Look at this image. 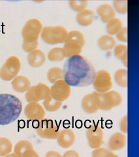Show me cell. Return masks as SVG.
Segmentation results:
<instances>
[{
    "mask_svg": "<svg viewBox=\"0 0 139 157\" xmlns=\"http://www.w3.org/2000/svg\"><path fill=\"white\" fill-rule=\"evenodd\" d=\"M62 69L63 80L71 87L92 85L96 73L92 63L81 55L67 58Z\"/></svg>",
    "mask_w": 139,
    "mask_h": 157,
    "instance_id": "1",
    "label": "cell"
},
{
    "mask_svg": "<svg viewBox=\"0 0 139 157\" xmlns=\"http://www.w3.org/2000/svg\"><path fill=\"white\" fill-rule=\"evenodd\" d=\"M22 111V104L17 96L0 94V126H6L16 121Z\"/></svg>",
    "mask_w": 139,
    "mask_h": 157,
    "instance_id": "2",
    "label": "cell"
},
{
    "mask_svg": "<svg viewBox=\"0 0 139 157\" xmlns=\"http://www.w3.org/2000/svg\"><path fill=\"white\" fill-rule=\"evenodd\" d=\"M43 28L41 22L37 18H31L25 23L22 29V48L25 52L29 53L37 49Z\"/></svg>",
    "mask_w": 139,
    "mask_h": 157,
    "instance_id": "3",
    "label": "cell"
},
{
    "mask_svg": "<svg viewBox=\"0 0 139 157\" xmlns=\"http://www.w3.org/2000/svg\"><path fill=\"white\" fill-rule=\"evenodd\" d=\"M92 94L98 109L102 111H111L120 105L123 101L121 94L116 90H111L105 93L94 91Z\"/></svg>",
    "mask_w": 139,
    "mask_h": 157,
    "instance_id": "4",
    "label": "cell"
},
{
    "mask_svg": "<svg viewBox=\"0 0 139 157\" xmlns=\"http://www.w3.org/2000/svg\"><path fill=\"white\" fill-rule=\"evenodd\" d=\"M67 33V29L62 26H47L43 27L41 37L45 43L54 45L65 43Z\"/></svg>",
    "mask_w": 139,
    "mask_h": 157,
    "instance_id": "5",
    "label": "cell"
},
{
    "mask_svg": "<svg viewBox=\"0 0 139 157\" xmlns=\"http://www.w3.org/2000/svg\"><path fill=\"white\" fill-rule=\"evenodd\" d=\"M21 70V62L17 56L9 57L0 69V78L5 81L14 79Z\"/></svg>",
    "mask_w": 139,
    "mask_h": 157,
    "instance_id": "6",
    "label": "cell"
},
{
    "mask_svg": "<svg viewBox=\"0 0 139 157\" xmlns=\"http://www.w3.org/2000/svg\"><path fill=\"white\" fill-rule=\"evenodd\" d=\"M37 133L42 138L56 140L60 132L57 122L52 119H43L37 127Z\"/></svg>",
    "mask_w": 139,
    "mask_h": 157,
    "instance_id": "7",
    "label": "cell"
},
{
    "mask_svg": "<svg viewBox=\"0 0 139 157\" xmlns=\"http://www.w3.org/2000/svg\"><path fill=\"white\" fill-rule=\"evenodd\" d=\"M92 85L95 91L99 93H105L111 90L113 86V81L110 72L106 70L96 71Z\"/></svg>",
    "mask_w": 139,
    "mask_h": 157,
    "instance_id": "8",
    "label": "cell"
},
{
    "mask_svg": "<svg viewBox=\"0 0 139 157\" xmlns=\"http://www.w3.org/2000/svg\"><path fill=\"white\" fill-rule=\"evenodd\" d=\"M88 144L91 149H96L101 147L104 143V131L99 124H93L86 130Z\"/></svg>",
    "mask_w": 139,
    "mask_h": 157,
    "instance_id": "9",
    "label": "cell"
},
{
    "mask_svg": "<svg viewBox=\"0 0 139 157\" xmlns=\"http://www.w3.org/2000/svg\"><path fill=\"white\" fill-rule=\"evenodd\" d=\"M51 96V88L44 83H38L37 85L31 86L26 92V98L29 102H38L44 100Z\"/></svg>",
    "mask_w": 139,
    "mask_h": 157,
    "instance_id": "10",
    "label": "cell"
},
{
    "mask_svg": "<svg viewBox=\"0 0 139 157\" xmlns=\"http://www.w3.org/2000/svg\"><path fill=\"white\" fill-rule=\"evenodd\" d=\"M50 88L51 96L61 102L67 100L71 94V87L63 79L54 82Z\"/></svg>",
    "mask_w": 139,
    "mask_h": 157,
    "instance_id": "11",
    "label": "cell"
},
{
    "mask_svg": "<svg viewBox=\"0 0 139 157\" xmlns=\"http://www.w3.org/2000/svg\"><path fill=\"white\" fill-rule=\"evenodd\" d=\"M24 114L29 120L41 121L45 115V110L37 102H30L25 107Z\"/></svg>",
    "mask_w": 139,
    "mask_h": 157,
    "instance_id": "12",
    "label": "cell"
},
{
    "mask_svg": "<svg viewBox=\"0 0 139 157\" xmlns=\"http://www.w3.org/2000/svg\"><path fill=\"white\" fill-rule=\"evenodd\" d=\"M58 144L63 149H69L76 141V135L71 128H64L60 130L57 137Z\"/></svg>",
    "mask_w": 139,
    "mask_h": 157,
    "instance_id": "13",
    "label": "cell"
},
{
    "mask_svg": "<svg viewBox=\"0 0 139 157\" xmlns=\"http://www.w3.org/2000/svg\"><path fill=\"white\" fill-rule=\"evenodd\" d=\"M14 154L17 157H39L33 150L30 142L26 140L20 141L14 147Z\"/></svg>",
    "mask_w": 139,
    "mask_h": 157,
    "instance_id": "14",
    "label": "cell"
},
{
    "mask_svg": "<svg viewBox=\"0 0 139 157\" xmlns=\"http://www.w3.org/2000/svg\"><path fill=\"white\" fill-rule=\"evenodd\" d=\"M127 144L126 136L120 132H116L111 135L108 146L111 151H117L125 148Z\"/></svg>",
    "mask_w": 139,
    "mask_h": 157,
    "instance_id": "15",
    "label": "cell"
},
{
    "mask_svg": "<svg viewBox=\"0 0 139 157\" xmlns=\"http://www.w3.org/2000/svg\"><path fill=\"white\" fill-rule=\"evenodd\" d=\"M28 64L33 68L40 67L46 62L45 54L40 49H36L28 53L27 56Z\"/></svg>",
    "mask_w": 139,
    "mask_h": 157,
    "instance_id": "16",
    "label": "cell"
},
{
    "mask_svg": "<svg viewBox=\"0 0 139 157\" xmlns=\"http://www.w3.org/2000/svg\"><path fill=\"white\" fill-rule=\"evenodd\" d=\"M95 20V13L90 9H86L77 14L76 21L79 25L88 27L92 25Z\"/></svg>",
    "mask_w": 139,
    "mask_h": 157,
    "instance_id": "17",
    "label": "cell"
},
{
    "mask_svg": "<svg viewBox=\"0 0 139 157\" xmlns=\"http://www.w3.org/2000/svg\"><path fill=\"white\" fill-rule=\"evenodd\" d=\"M97 13L103 23H107L108 21L116 17V12L112 6L108 3H103L97 8Z\"/></svg>",
    "mask_w": 139,
    "mask_h": 157,
    "instance_id": "18",
    "label": "cell"
},
{
    "mask_svg": "<svg viewBox=\"0 0 139 157\" xmlns=\"http://www.w3.org/2000/svg\"><path fill=\"white\" fill-rule=\"evenodd\" d=\"M13 89L17 92H27L31 87V82L29 78L24 75H18L11 82Z\"/></svg>",
    "mask_w": 139,
    "mask_h": 157,
    "instance_id": "19",
    "label": "cell"
},
{
    "mask_svg": "<svg viewBox=\"0 0 139 157\" xmlns=\"http://www.w3.org/2000/svg\"><path fill=\"white\" fill-rule=\"evenodd\" d=\"M81 106L83 111L87 114H94L99 110L92 93L87 94L83 97L81 101Z\"/></svg>",
    "mask_w": 139,
    "mask_h": 157,
    "instance_id": "20",
    "label": "cell"
},
{
    "mask_svg": "<svg viewBox=\"0 0 139 157\" xmlns=\"http://www.w3.org/2000/svg\"><path fill=\"white\" fill-rule=\"evenodd\" d=\"M97 45L102 51H108L114 49L116 45V41L113 36L108 34H104L98 39Z\"/></svg>",
    "mask_w": 139,
    "mask_h": 157,
    "instance_id": "21",
    "label": "cell"
},
{
    "mask_svg": "<svg viewBox=\"0 0 139 157\" xmlns=\"http://www.w3.org/2000/svg\"><path fill=\"white\" fill-rule=\"evenodd\" d=\"M66 57L69 58L77 55H80L83 49V47L77 43L73 42H65L62 47Z\"/></svg>",
    "mask_w": 139,
    "mask_h": 157,
    "instance_id": "22",
    "label": "cell"
},
{
    "mask_svg": "<svg viewBox=\"0 0 139 157\" xmlns=\"http://www.w3.org/2000/svg\"><path fill=\"white\" fill-rule=\"evenodd\" d=\"M127 52H128V48L127 46L125 44H118L116 45V46L114 48V55H115V57L120 60L126 68L127 67Z\"/></svg>",
    "mask_w": 139,
    "mask_h": 157,
    "instance_id": "23",
    "label": "cell"
},
{
    "mask_svg": "<svg viewBox=\"0 0 139 157\" xmlns=\"http://www.w3.org/2000/svg\"><path fill=\"white\" fill-rule=\"evenodd\" d=\"M123 27L122 20L118 17L111 18L106 23V31L108 35L111 36H116V34Z\"/></svg>",
    "mask_w": 139,
    "mask_h": 157,
    "instance_id": "24",
    "label": "cell"
},
{
    "mask_svg": "<svg viewBox=\"0 0 139 157\" xmlns=\"http://www.w3.org/2000/svg\"><path fill=\"white\" fill-rule=\"evenodd\" d=\"M65 42L75 43L84 47L86 43V39L84 34L81 31L73 29L68 32Z\"/></svg>",
    "mask_w": 139,
    "mask_h": 157,
    "instance_id": "25",
    "label": "cell"
},
{
    "mask_svg": "<svg viewBox=\"0 0 139 157\" xmlns=\"http://www.w3.org/2000/svg\"><path fill=\"white\" fill-rule=\"evenodd\" d=\"M128 71L127 68H120L117 70L115 73V80L116 84L122 88H127Z\"/></svg>",
    "mask_w": 139,
    "mask_h": 157,
    "instance_id": "26",
    "label": "cell"
},
{
    "mask_svg": "<svg viewBox=\"0 0 139 157\" xmlns=\"http://www.w3.org/2000/svg\"><path fill=\"white\" fill-rule=\"evenodd\" d=\"M47 58L51 62H61L63 61L66 57L63 48L57 47H54L49 51Z\"/></svg>",
    "mask_w": 139,
    "mask_h": 157,
    "instance_id": "27",
    "label": "cell"
},
{
    "mask_svg": "<svg viewBox=\"0 0 139 157\" xmlns=\"http://www.w3.org/2000/svg\"><path fill=\"white\" fill-rule=\"evenodd\" d=\"M47 78L50 82L54 84L59 80L63 79V69L59 67H52L47 71Z\"/></svg>",
    "mask_w": 139,
    "mask_h": 157,
    "instance_id": "28",
    "label": "cell"
},
{
    "mask_svg": "<svg viewBox=\"0 0 139 157\" xmlns=\"http://www.w3.org/2000/svg\"><path fill=\"white\" fill-rule=\"evenodd\" d=\"M62 103L59 101L50 96L43 101V106L44 110L48 112H56L58 111L62 106Z\"/></svg>",
    "mask_w": 139,
    "mask_h": 157,
    "instance_id": "29",
    "label": "cell"
},
{
    "mask_svg": "<svg viewBox=\"0 0 139 157\" xmlns=\"http://www.w3.org/2000/svg\"><path fill=\"white\" fill-rule=\"evenodd\" d=\"M68 5L73 11L78 13L87 9L88 2L86 0H70L68 2Z\"/></svg>",
    "mask_w": 139,
    "mask_h": 157,
    "instance_id": "30",
    "label": "cell"
},
{
    "mask_svg": "<svg viewBox=\"0 0 139 157\" xmlns=\"http://www.w3.org/2000/svg\"><path fill=\"white\" fill-rule=\"evenodd\" d=\"M12 143L6 137H0V156H4L11 153L12 151Z\"/></svg>",
    "mask_w": 139,
    "mask_h": 157,
    "instance_id": "31",
    "label": "cell"
},
{
    "mask_svg": "<svg viewBox=\"0 0 139 157\" xmlns=\"http://www.w3.org/2000/svg\"><path fill=\"white\" fill-rule=\"evenodd\" d=\"M128 2L127 0H116L113 2V8L115 12L121 14L127 13Z\"/></svg>",
    "mask_w": 139,
    "mask_h": 157,
    "instance_id": "32",
    "label": "cell"
},
{
    "mask_svg": "<svg viewBox=\"0 0 139 157\" xmlns=\"http://www.w3.org/2000/svg\"><path fill=\"white\" fill-rule=\"evenodd\" d=\"M115 153L111 150L103 147L94 149L92 152V157H113Z\"/></svg>",
    "mask_w": 139,
    "mask_h": 157,
    "instance_id": "33",
    "label": "cell"
},
{
    "mask_svg": "<svg viewBox=\"0 0 139 157\" xmlns=\"http://www.w3.org/2000/svg\"><path fill=\"white\" fill-rule=\"evenodd\" d=\"M127 26H123L120 31H119L116 34V36L118 40L120 41L127 43Z\"/></svg>",
    "mask_w": 139,
    "mask_h": 157,
    "instance_id": "34",
    "label": "cell"
},
{
    "mask_svg": "<svg viewBox=\"0 0 139 157\" xmlns=\"http://www.w3.org/2000/svg\"><path fill=\"white\" fill-rule=\"evenodd\" d=\"M120 129L122 133L126 134L127 133V115H126L120 122Z\"/></svg>",
    "mask_w": 139,
    "mask_h": 157,
    "instance_id": "35",
    "label": "cell"
},
{
    "mask_svg": "<svg viewBox=\"0 0 139 157\" xmlns=\"http://www.w3.org/2000/svg\"><path fill=\"white\" fill-rule=\"evenodd\" d=\"M62 157H81L80 155L75 150H69L64 153Z\"/></svg>",
    "mask_w": 139,
    "mask_h": 157,
    "instance_id": "36",
    "label": "cell"
},
{
    "mask_svg": "<svg viewBox=\"0 0 139 157\" xmlns=\"http://www.w3.org/2000/svg\"><path fill=\"white\" fill-rule=\"evenodd\" d=\"M46 157H62V155L56 151H50L46 154Z\"/></svg>",
    "mask_w": 139,
    "mask_h": 157,
    "instance_id": "37",
    "label": "cell"
},
{
    "mask_svg": "<svg viewBox=\"0 0 139 157\" xmlns=\"http://www.w3.org/2000/svg\"><path fill=\"white\" fill-rule=\"evenodd\" d=\"M5 157H17V156L15 154H10V155H6Z\"/></svg>",
    "mask_w": 139,
    "mask_h": 157,
    "instance_id": "38",
    "label": "cell"
},
{
    "mask_svg": "<svg viewBox=\"0 0 139 157\" xmlns=\"http://www.w3.org/2000/svg\"><path fill=\"white\" fill-rule=\"evenodd\" d=\"M113 157H120V156H118V155H116V154H115V155H114Z\"/></svg>",
    "mask_w": 139,
    "mask_h": 157,
    "instance_id": "39",
    "label": "cell"
}]
</instances>
